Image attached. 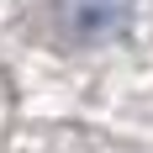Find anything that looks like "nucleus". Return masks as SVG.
Listing matches in <instances>:
<instances>
[{"mask_svg": "<svg viewBox=\"0 0 153 153\" xmlns=\"http://www.w3.org/2000/svg\"><path fill=\"white\" fill-rule=\"evenodd\" d=\"M137 0H53V16L58 27L74 37V42H100V37H116V32L132 21Z\"/></svg>", "mask_w": 153, "mask_h": 153, "instance_id": "nucleus-1", "label": "nucleus"}]
</instances>
